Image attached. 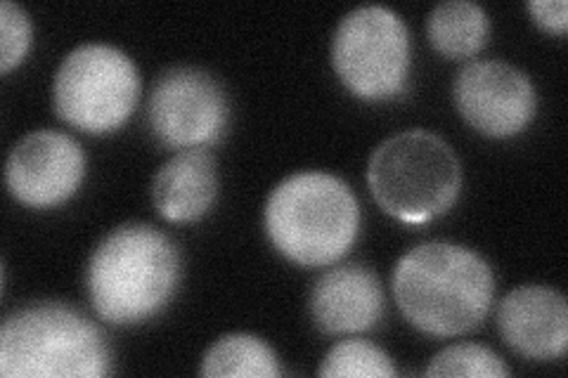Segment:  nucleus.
<instances>
[{"mask_svg":"<svg viewBox=\"0 0 568 378\" xmlns=\"http://www.w3.org/2000/svg\"><path fill=\"white\" fill-rule=\"evenodd\" d=\"M183 277L178 244L148 223L110 229L85 265L93 310L116 327H133L166 310Z\"/></svg>","mask_w":568,"mask_h":378,"instance_id":"1","label":"nucleus"},{"mask_svg":"<svg viewBox=\"0 0 568 378\" xmlns=\"http://www.w3.org/2000/svg\"><path fill=\"white\" fill-rule=\"evenodd\" d=\"M390 286L403 317L429 336H459L481 327L495 298L490 265L453 242L413 246L396 263Z\"/></svg>","mask_w":568,"mask_h":378,"instance_id":"2","label":"nucleus"},{"mask_svg":"<svg viewBox=\"0 0 568 378\" xmlns=\"http://www.w3.org/2000/svg\"><path fill=\"white\" fill-rule=\"evenodd\" d=\"M263 227L277 254L301 267L342 260L361 234L358 196L325 171H298L277 183L263 206Z\"/></svg>","mask_w":568,"mask_h":378,"instance_id":"3","label":"nucleus"},{"mask_svg":"<svg viewBox=\"0 0 568 378\" xmlns=\"http://www.w3.org/2000/svg\"><path fill=\"white\" fill-rule=\"evenodd\" d=\"M112 350L95 321L60 300L27 303L0 327V376L102 378Z\"/></svg>","mask_w":568,"mask_h":378,"instance_id":"4","label":"nucleus"},{"mask_svg":"<svg viewBox=\"0 0 568 378\" xmlns=\"http://www.w3.org/2000/svg\"><path fill=\"white\" fill-rule=\"evenodd\" d=\"M367 185L390 218L424 225L455 206L462 190V164L438 133L400 131L372 152Z\"/></svg>","mask_w":568,"mask_h":378,"instance_id":"5","label":"nucleus"},{"mask_svg":"<svg viewBox=\"0 0 568 378\" xmlns=\"http://www.w3.org/2000/svg\"><path fill=\"white\" fill-rule=\"evenodd\" d=\"M140 71L131 55L110 43H81L69 50L52 79V110L91 135L119 131L140 98Z\"/></svg>","mask_w":568,"mask_h":378,"instance_id":"6","label":"nucleus"},{"mask_svg":"<svg viewBox=\"0 0 568 378\" xmlns=\"http://www.w3.org/2000/svg\"><path fill=\"white\" fill-rule=\"evenodd\" d=\"M329 58L336 76L355 98L396 100L410 79V31L403 17L386 6L353 8L334 29Z\"/></svg>","mask_w":568,"mask_h":378,"instance_id":"7","label":"nucleus"},{"mask_svg":"<svg viewBox=\"0 0 568 378\" xmlns=\"http://www.w3.org/2000/svg\"><path fill=\"white\" fill-rule=\"evenodd\" d=\"M150 131L171 150L211 147L230 123L223 83L200 67H171L156 76L148 98Z\"/></svg>","mask_w":568,"mask_h":378,"instance_id":"8","label":"nucleus"},{"mask_svg":"<svg viewBox=\"0 0 568 378\" xmlns=\"http://www.w3.org/2000/svg\"><path fill=\"white\" fill-rule=\"evenodd\" d=\"M453 100L474 131L495 140L519 135L538 110L530 76L505 60H474L462 67Z\"/></svg>","mask_w":568,"mask_h":378,"instance_id":"9","label":"nucleus"},{"mask_svg":"<svg viewBox=\"0 0 568 378\" xmlns=\"http://www.w3.org/2000/svg\"><path fill=\"white\" fill-rule=\"evenodd\" d=\"M85 177L81 142L62 131H31L12 145L6 161V187L14 202L45 211L67 204Z\"/></svg>","mask_w":568,"mask_h":378,"instance_id":"10","label":"nucleus"},{"mask_svg":"<svg viewBox=\"0 0 568 378\" xmlns=\"http://www.w3.org/2000/svg\"><path fill=\"white\" fill-rule=\"evenodd\" d=\"M497 329L505 344L526 359H561L568 346L566 296L545 284H524L497 305Z\"/></svg>","mask_w":568,"mask_h":378,"instance_id":"11","label":"nucleus"},{"mask_svg":"<svg viewBox=\"0 0 568 378\" xmlns=\"http://www.w3.org/2000/svg\"><path fill=\"white\" fill-rule=\"evenodd\" d=\"M308 313L315 327L329 336L375 329L384 315L382 279L361 263L334 265L315 279Z\"/></svg>","mask_w":568,"mask_h":378,"instance_id":"12","label":"nucleus"},{"mask_svg":"<svg viewBox=\"0 0 568 378\" xmlns=\"http://www.w3.org/2000/svg\"><path fill=\"white\" fill-rule=\"evenodd\" d=\"M219 164L206 147L181 150L156 171L152 202L169 223L204 218L219 200Z\"/></svg>","mask_w":568,"mask_h":378,"instance_id":"13","label":"nucleus"},{"mask_svg":"<svg viewBox=\"0 0 568 378\" xmlns=\"http://www.w3.org/2000/svg\"><path fill=\"white\" fill-rule=\"evenodd\" d=\"M426 35L443 58L469 60L488 43L490 17L474 0H443L426 17Z\"/></svg>","mask_w":568,"mask_h":378,"instance_id":"14","label":"nucleus"},{"mask_svg":"<svg viewBox=\"0 0 568 378\" xmlns=\"http://www.w3.org/2000/svg\"><path fill=\"white\" fill-rule=\"evenodd\" d=\"M202 376L209 378H277L282 367L268 340L254 334H225L206 348Z\"/></svg>","mask_w":568,"mask_h":378,"instance_id":"15","label":"nucleus"},{"mask_svg":"<svg viewBox=\"0 0 568 378\" xmlns=\"http://www.w3.org/2000/svg\"><path fill=\"white\" fill-rule=\"evenodd\" d=\"M317 376L339 378H388L396 376L394 359L384 348L367 338H342L327 350L325 359L317 367Z\"/></svg>","mask_w":568,"mask_h":378,"instance_id":"16","label":"nucleus"},{"mask_svg":"<svg viewBox=\"0 0 568 378\" xmlns=\"http://www.w3.org/2000/svg\"><path fill=\"white\" fill-rule=\"evenodd\" d=\"M426 376L450 378H505L509 376V367L505 359L495 350L478 344H455L443 348L429 359V367L424 369Z\"/></svg>","mask_w":568,"mask_h":378,"instance_id":"17","label":"nucleus"},{"mask_svg":"<svg viewBox=\"0 0 568 378\" xmlns=\"http://www.w3.org/2000/svg\"><path fill=\"white\" fill-rule=\"evenodd\" d=\"M33 41V24L29 12L3 0L0 3V71L8 74L14 67H20Z\"/></svg>","mask_w":568,"mask_h":378,"instance_id":"18","label":"nucleus"},{"mask_svg":"<svg viewBox=\"0 0 568 378\" xmlns=\"http://www.w3.org/2000/svg\"><path fill=\"white\" fill-rule=\"evenodd\" d=\"M526 10L532 14L536 24L547 31L564 35L568 27V6L566 0H528Z\"/></svg>","mask_w":568,"mask_h":378,"instance_id":"19","label":"nucleus"}]
</instances>
